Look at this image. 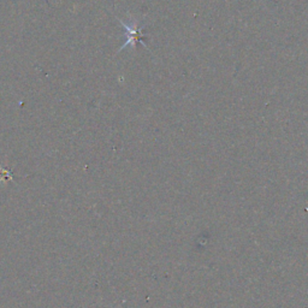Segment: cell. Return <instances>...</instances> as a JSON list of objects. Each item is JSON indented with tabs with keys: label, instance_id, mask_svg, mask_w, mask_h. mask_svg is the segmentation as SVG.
<instances>
[{
	"label": "cell",
	"instance_id": "obj_1",
	"mask_svg": "<svg viewBox=\"0 0 308 308\" xmlns=\"http://www.w3.org/2000/svg\"><path fill=\"white\" fill-rule=\"evenodd\" d=\"M119 23L123 26V28L125 29V33H127V41H125L123 46H122V48H119V51H123L127 46H131L134 48L135 45H136L137 42L142 43L143 46H146L144 45V42L142 41V34H141L142 28L139 27V22L131 21V23L127 24L125 22L119 20Z\"/></svg>",
	"mask_w": 308,
	"mask_h": 308
}]
</instances>
